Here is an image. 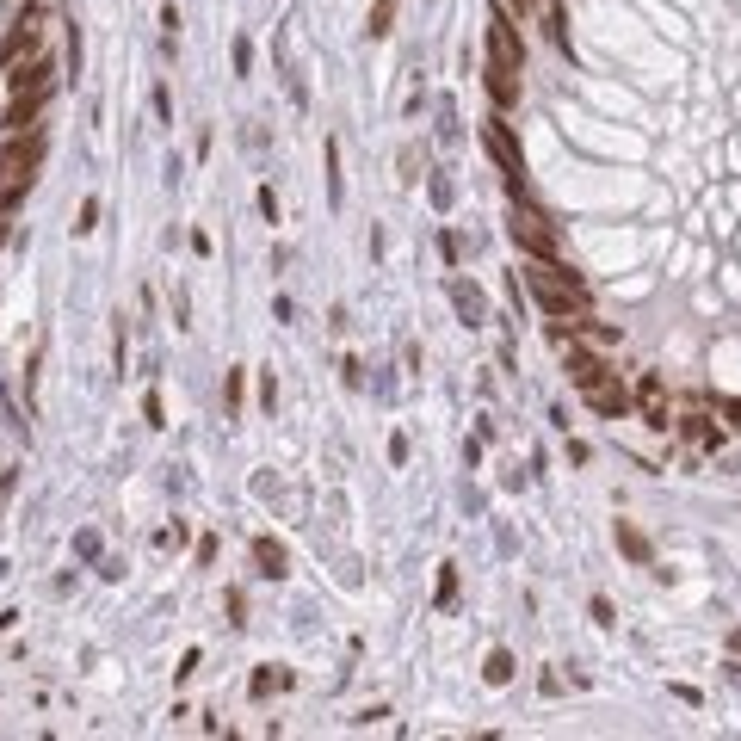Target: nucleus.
Here are the masks:
<instances>
[{
    "instance_id": "1",
    "label": "nucleus",
    "mask_w": 741,
    "mask_h": 741,
    "mask_svg": "<svg viewBox=\"0 0 741 741\" xmlns=\"http://www.w3.org/2000/svg\"><path fill=\"white\" fill-rule=\"evenodd\" d=\"M525 285H532V297H538V309L550 315V322H575V315H587V285H581V272H569L562 260H532Z\"/></svg>"
},
{
    "instance_id": "2",
    "label": "nucleus",
    "mask_w": 741,
    "mask_h": 741,
    "mask_svg": "<svg viewBox=\"0 0 741 741\" xmlns=\"http://www.w3.org/2000/svg\"><path fill=\"white\" fill-rule=\"evenodd\" d=\"M488 62L494 68H525V38H519V19H513V7L501 0V7H488Z\"/></svg>"
},
{
    "instance_id": "3",
    "label": "nucleus",
    "mask_w": 741,
    "mask_h": 741,
    "mask_svg": "<svg viewBox=\"0 0 741 741\" xmlns=\"http://www.w3.org/2000/svg\"><path fill=\"white\" fill-rule=\"evenodd\" d=\"M38 161H44V136L38 130L7 136V143H0V186H31L38 180Z\"/></svg>"
},
{
    "instance_id": "4",
    "label": "nucleus",
    "mask_w": 741,
    "mask_h": 741,
    "mask_svg": "<svg viewBox=\"0 0 741 741\" xmlns=\"http://www.w3.org/2000/svg\"><path fill=\"white\" fill-rule=\"evenodd\" d=\"M513 241L525 247V254H532V260H556V229L544 223V210H532V204H525V192H513Z\"/></svg>"
},
{
    "instance_id": "5",
    "label": "nucleus",
    "mask_w": 741,
    "mask_h": 741,
    "mask_svg": "<svg viewBox=\"0 0 741 741\" xmlns=\"http://www.w3.org/2000/svg\"><path fill=\"white\" fill-rule=\"evenodd\" d=\"M482 143H488V155L501 161V173H507V186L513 192H525V161H519V143H513V130L501 124V118H488V130H482Z\"/></svg>"
},
{
    "instance_id": "6",
    "label": "nucleus",
    "mask_w": 741,
    "mask_h": 741,
    "mask_svg": "<svg viewBox=\"0 0 741 741\" xmlns=\"http://www.w3.org/2000/svg\"><path fill=\"white\" fill-rule=\"evenodd\" d=\"M56 68H50V56H25V62H13V75H7V87H13V99H50V81Z\"/></svg>"
},
{
    "instance_id": "7",
    "label": "nucleus",
    "mask_w": 741,
    "mask_h": 741,
    "mask_svg": "<svg viewBox=\"0 0 741 741\" xmlns=\"http://www.w3.org/2000/svg\"><path fill=\"white\" fill-rule=\"evenodd\" d=\"M562 352H569V383H575L581 396L593 390V383H606V377H612V371H606V359H599V352H587V346H575V340L562 346Z\"/></svg>"
},
{
    "instance_id": "8",
    "label": "nucleus",
    "mask_w": 741,
    "mask_h": 741,
    "mask_svg": "<svg viewBox=\"0 0 741 741\" xmlns=\"http://www.w3.org/2000/svg\"><path fill=\"white\" fill-rule=\"evenodd\" d=\"M587 402H593V414H606V420H624V414H630V390L618 383V371H612L606 383H593Z\"/></svg>"
},
{
    "instance_id": "9",
    "label": "nucleus",
    "mask_w": 741,
    "mask_h": 741,
    "mask_svg": "<svg viewBox=\"0 0 741 741\" xmlns=\"http://www.w3.org/2000/svg\"><path fill=\"white\" fill-rule=\"evenodd\" d=\"M38 38H44V25H38V13H25V19H13V31H7V44H0V62H19V56H31V50H38Z\"/></svg>"
},
{
    "instance_id": "10",
    "label": "nucleus",
    "mask_w": 741,
    "mask_h": 741,
    "mask_svg": "<svg viewBox=\"0 0 741 741\" xmlns=\"http://www.w3.org/2000/svg\"><path fill=\"white\" fill-rule=\"evenodd\" d=\"M482 81H488L494 112H513V105H519V75H513V68H494V62H482Z\"/></svg>"
},
{
    "instance_id": "11",
    "label": "nucleus",
    "mask_w": 741,
    "mask_h": 741,
    "mask_svg": "<svg viewBox=\"0 0 741 741\" xmlns=\"http://www.w3.org/2000/svg\"><path fill=\"white\" fill-rule=\"evenodd\" d=\"M674 427H680L692 445H704V451L723 445V427H717V420H704V414H674Z\"/></svg>"
},
{
    "instance_id": "12",
    "label": "nucleus",
    "mask_w": 741,
    "mask_h": 741,
    "mask_svg": "<svg viewBox=\"0 0 741 741\" xmlns=\"http://www.w3.org/2000/svg\"><path fill=\"white\" fill-rule=\"evenodd\" d=\"M254 562H260V575H272V581L291 575V569H285L291 556H285V544H278V538H254Z\"/></svg>"
},
{
    "instance_id": "13",
    "label": "nucleus",
    "mask_w": 741,
    "mask_h": 741,
    "mask_svg": "<svg viewBox=\"0 0 741 741\" xmlns=\"http://www.w3.org/2000/svg\"><path fill=\"white\" fill-rule=\"evenodd\" d=\"M451 303H457V315H464L470 328L488 315V303H482V291H476V285H451Z\"/></svg>"
},
{
    "instance_id": "14",
    "label": "nucleus",
    "mask_w": 741,
    "mask_h": 741,
    "mask_svg": "<svg viewBox=\"0 0 741 741\" xmlns=\"http://www.w3.org/2000/svg\"><path fill=\"white\" fill-rule=\"evenodd\" d=\"M618 550H624L630 562H649V556H655V550H649V538L637 532V525H624V519H618Z\"/></svg>"
},
{
    "instance_id": "15",
    "label": "nucleus",
    "mask_w": 741,
    "mask_h": 741,
    "mask_svg": "<svg viewBox=\"0 0 741 741\" xmlns=\"http://www.w3.org/2000/svg\"><path fill=\"white\" fill-rule=\"evenodd\" d=\"M371 38H390V31H396V0H371Z\"/></svg>"
},
{
    "instance_id": "16",
    "label": "nucleus",
    "mask_w": 741,
    "mask_h": 741,
    "mask_svg": "<svg viewBox=\"0 0 741 741\" xmlns=\"http://www.w3.org/2000/svg\"><path fill=\"white\" fill-rule=\"evenodd\" d=\"M482 674H488V686H507V680H513V655H507V649H494Z\"/></svg>"
},
{
    "instance_id": "17",
    "label": "nucleus",
    "mask_w": 741,
    "mask_h": 741,
    "mask_svg": "<svg viewBox=\"0 0 741 741\" xmlns=\"http://www.w3.org/2000/svg\"><path fill=\"white\" fill-rule=\"evenodd\" d=\"M643 427H655V433H674V408H667V402H643Z\"/></svg>"
},
{
    "instance_id": "18",
    "label": "nucleus",
    "mask_w": 741,
    "mask_h": 741,
    "mask_svg": "<svg viewBox=\"0 0 741 741\" xmlns=\"http://www.w3.org/2000/svg\"><path fill=\"white\" fill-rule=\"evenodd\" d=\"M328 198L334 204L346 198V186H340V143H334V136H328Z\"/></svg>"
},
{
    "instance_id": "19",
    "label": "nucleus",
    "mask_w": 741,
    "mask_h": 741,
    "mask_svg": "<svg viewBox=\"0 0 741 741\" xmlns=\"http://www.w3.org/2000/svg\"><path fill=\"white\" fill-rule=\"evenodd\" d=\"M439 606H445V612L457 606V569H451V562L439 569Z\"/></svg>"
},
{
    "instance_id": "20",
    "label": "nucleus",
    "mask_w": 741,
    "mask_h": 741,
    "mask_svg": "<svg viewBox=\"0 0 741 741\" xmlns=\"http://www.w3.org/2000/svg\"><path fill=\"white\" fill-rule=\"evenodd\" d=\"M93 229H99V198H87L81 217H75V235H93Z\"/></svg>"
},
{
    "instance_id": "21",
    "label": "nucleus",
    "mask_w": 741,
    "mask_h": 741,
    "mask_svg": "<svg viewBox=\"0 0 741 741\" xmlns=\"http://www.w3.org/2000/svg\"><path fill=\"white\" fill-rule=\"evenodd\" d=\"M637 402H661V377H655V371H643V383H637Z\"/></svg>"
},
{
    "instance_id": "22",
    "label": "nucleus",
    "mask_w": 741,
    "mask_h": 741,
    "mask_svg": "<svg viewBox=\"0 0 741 741\" xmlns=\"http://www.w3.org/2000/svg\"><path fill=\"white\" fill-rule=\"evenodd\" d=\"M550 44L569 50V19H562V13H550Z\"/></svg>"
},
{
    "instance_id": "23",
    "label": "nucleus",
    "mask_w": 741,
    "mask_h": 741,
    "mask_svg": "<svg viewBox=\"0 0 741 741\" xmlns=\"http://www.w3.org/2000/svg\"><path fill=\"white\" fill-rule=\"evenodd\" d=\"M247 68H254V44L235 38V75H247Z\"/></svg>"
},
{
    "instance_id": "24",
    "label": "nucleus",
    "mask_w": 741,
    "mask_h": 741,
    "mask_svg": "<svg viewBox=\"0 0 741 741\" xmlns=\"http://www.w3.org/2000/svg\"><path fill=\"white\" fill-rule=\"evenodd\" d=\"M587 612H593V624H606V630L618 624V618H612V599H593V606H587Z\"/></svg>"
},
{
    "instance_id": "25",
    "label": "nucleus",
    "mask_w": 741,
    "mask_h": 741,
    "mask_svg": "<svg viewBox=\"0 0 741 741\" xmlns=\"http://www.w3.org/2000/svg\"><path fill=\"white\" fill-rule=\"evenodd\" d=\"M155 118H161V124H173V99H167V87H155Z\"/></svg>"
},
{
    "instance_id": "26",
    "label": "nucleus",
    "mask_w": 741,
    "mask_h": 741,
    "mask_svg": "<svg viewBox=\"0 0 741 741\" xmlns=\"http://www.w3.org/2000/svg\"><path fill=\"white\" fill-rule=\"evenodd\" d=\"M143 414H149V427H161V420H167V414H161V396H155V390L143 396Z\"/></svg>"
},
{
    "instance_id": "27",
    "label": "nucleus",
    "mask_w": 741,
    "mask_h": 741,
    "mask_svg": "<svg viewBox=\"0 0 741 741\" xmlns=\"http://www.w3.org/2000/svg\"><path fill=\"white\" fill-rule=\"evenodd\" d=\"M507 7H513V13L525 19V13H532V7H538V0H507Z\"/></svg>"
}]
</instances>
